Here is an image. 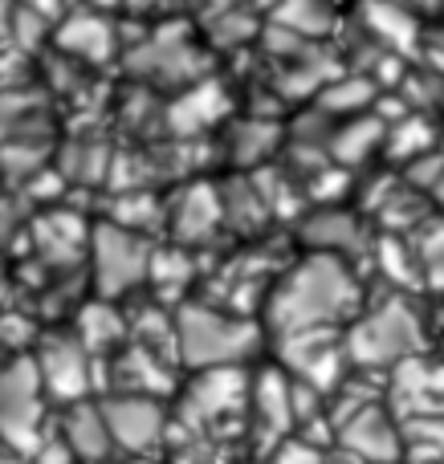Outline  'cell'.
Here are the masks:
<instances>
[{"label":"cell","instance_id":"7c38bea8","mask_svg":"<svg viewBox=\"0 0 444 464\" xmlns=\"http://www.w3.org/2000/svg\"><path fill=\"white\" fill-rule=\"evenodd\" d=\"M65 440H70L73 457L102 460L114 444L111 424H106V411L102 408H73L70 420H65Z\"/></svg>","mask_w":444,"mask_h":464},{"label":"cell","instance_id":"52a82bcc","mask_svg":"<svg viewBox=\"0 0 444 464\" xmlns=\"http://www.w3.org/2000/svg\"><path fill=\"white\" fill-rule=\"evenodd\" d=\"M102 411H106L114 444H122V449H130V452H147L163 436V411H159V403L147 400V395H135V392L119 395V400H111Z\"/></svg>","mask_w":444,"mask_h":464},{"label":"cell","instance_id":"603a6c76","mask_svg":"<svg viewBox=\"0 0 444 464\" xmlns=\"http://www.w3.org/2000/svg\"><path fill=\"white\" fill-rule=\"evenodd\" d=\"M274 139H277L274 127H261V122H249V127H241V135H236V160H241V163L261 160V155L274 147Z\"/></svg>","mask_w":444,"mask_h":464},{"label":"cell","instance_id":"ac0fdd59","mask_svg":"<svg viewBox=\"0 0 444 464\" xmlns=\"http://www.w3.org/2000/svg\"><path fill=\"white\" fill-rule=\"evenodd\" d=\"M135 70H143V73H151V78H168V82H176V78H192V53H188L184 45H151L147 53H139L135 62Z\"/></svg>","mask_w":444,"mask_h":464},{"label":"cell","instance_id":"e0dca14e","mask_svg":"<svg viewBox=\"0 0 444 464\" xmlns=\"http://www.w3.org/2000/svg\"><path fill=\"white\" fill-rule=\"evenodd\" d=\"M274 21L294 37H323L331 29V8L323 0H282L274 8Z\"/></svg>","mask_w":444,"mask_h":464},{"label":"cell","instance_id":"cb8c5ba5","mask_svg":"<svg viewBox=\"0 0 444 464\" xmlns=\"http://www.w3.org/2000/svg\"><path fill=\"white\" fill-rule=\"evenodd\" d=\"M102 160H106V155L98 151V147H90V151H78V147H70V155H65V179L94 184V179L102 176Z\"/></svg>","mask_w":444,"mask_h":464},{"label":"cell","instance_id":"277c9868","mask_svg":"<svg viewBox=\"0 0 444 464\" xmlns=\"http://www.w3.org/2000/svg\"><path fill=\"white\" fill-rule=\"evenodd\" d=\"M147 265H151V248L122 225H102L94 228V273H98V289L106 297L130 289L135 281L147 277Z\"/></svg>","mask_w":444,"mask_h":464},{"label":"cell","instance_id":"ba28073f","mask_svg":"<svg viewBox=\"0 0 444 464\" xmlns=\"http://www.w3.org/2000/svg\"><path fill=\"white\" fill-rule=\"evenodd\" d=\"M37 371H41V383L49 387V395L57 400H82L90 387V367H86V351L70 338H49L41 346V359H37Z\"/></svg>","mask_w":444,"mask_h":464},{"label":"cell","instance_id":"4fadbf2b","mask_svg":"<svg viewBox=\"0 0 444 464\" xmlns=\"http://www.w3.org/2000/svg\"><path fill=\"white\" fill-rule=\"evenodd\" d=\"M220 200L212 188H192L176 208V237L179 240H204L212 228L220 225Z\"/></svg>","mask_w":444,"mask_h":464},{"label":"cell","instance_id":"7402d4cb","mask_svg":"<svg viewBox=\"0 0 444 464\" xmlns=\"http://www.w3.org/2000/svg\"><path fill=\"white\" fill-rule=\"evenodd\" d=\"M375 139H380V122H372V119L351 122L347 130L334 135V155H339L343 163H359L375 147Z\"/></svg>","mask_w":444,"mask_h":464},{"label":"cell","instance_id":"2e32d148","mask_svg":"<svg viewBox=\"0 0 444 464\" xmlns=\"http://www.w3.org/2000/svg\"><path fill=\"white\" fill-rule=\"evenodd\" d=\"M257 416L269 432H285L294 424V387L277 371H265L257 383Z\"/></svg>","mask_w":444,"mask_h":464},{"label":"cell","instance_id":"4316f807","mask_svg":"<svg viewBox=\"0 0 444 464\" xmlns=\"http://www.w3.org/2000/svg\"><path fill=\"white\" fill-rule=\"evenodd\" d=\"M33 338V322L21 314H0V343L8 346H24Z\"/></svg>","mask_w":444,"mask_h":464},{"label":"cell","instance_id":"30bf717a","mask_svg":"<svg viewBox=\"0 0 444 464\" xmlns=\"http://www.w3.org/2000/svg\"><path fill=\"white\" fill-rule=\"evenodd\" d=\"M343 444H347L355 457H363L372 464H388V460L400 457L396 432H391V424L375 408L359 411V416H351L347 424H343Z\"/></svg>","mask_w":444,"mask_h":464},{"label":"cell","instance_id":"4dcf8cb0","mask_svg":"<svg viewBox=\"0 0 444 464\" xmlns=\"http://www.w3.org/2000/svg\"><path fill=\"white\" fill-rule=\"evenodd\" d=\"M339 464H372V460H363V457H355V452H351V460H339Z\"/></svg>","mask_w":444,"mask_h":464},{"label":"cell","instance_id":"d4e9b609","mask_svg":"<svg viewBox=\"0 0 444 464\" xmlns=\"http://www.w3.org/2000/svg\"><path fill=\"white\" fill-rule=\"evenodd\" d=\"M155 200L151 196H127L119 200V212H114V225L122 228H143V225H155Z\"/></svg>","mask_w":444,"mask_h":464},{"label":"cell","instance_id":"3957f363","mask_svg":"<svg viewBox=\"0 0 444 464\" xmlns=\"http://www.w3.org/2000/svg\"><path fill=\"white\" fill-rule=\"evenodd\" d=\"M41 371L37 362L16 359L0 371V436L16 452H33L41 444Z\"/></svg>","mask_w":444,"mask_h":464},{"label":"cell","instance_id":"836d02e7","mask_svg":"<svg viewBox=\"0 0 444 464\" xmlns=\"http://www.w3.org/2000/svg\"><path fill=\"white\" fill-rule=\"evenodd\" d=\"M0 305H5V281H0Z\"/></svg>","mask_w":444,"mask_h":464},{"label":"cell","instance_id":"83f0119b","mask_svg":"<svg viewBox=\"0 0 444 464\" xmlns=\"http://www.w3.org/2000/svg\"><path fill=\"white\" fill-rule=\"evenodd\" d=\"M70 457H73L70 440H41L33 449V464H70Z\"/></svg>","mask_w":444,"mask_h":464},{"label":"cell","instance_id":"f1b7e54d","mask_svg":"<svg viewBox=\"0 0 444 464\" xmlns=\"http://www.w3.org/2000/svg\"><path fill=\"white\" fill-rule=\"evenodd\" d=\"M274 464H323V457H318V452L310 449V444L290 440V444H282V449H277Z\"/></svg>","mask_w":444,"mask_h":464},{"label":"cell","instance_id":"5b68a950","mask_svg":"<svg viewBox=\"0 0 444 464\" xmlns=\"http://www.w3.org/2000/svg\"><path fill=\"white\" fill-rule=\"evenodd\" d=\"M420 338L416 318L404 305H383L372 318H363L351 330V359L359 362H391L400 354H408V346Z\"/></svg>","mask_w":444,"mask_h":464},{"label":"cell","instance_id":"d6a6232c","mask_svg":"<svg viewBox=\"0 0 444 464\" xmlns=\"http://www.w3.org/2000/svg\"><path fill=\"white\" fill-rule=\"evenodd\" d=\"M0 29H5V5H0Z\"/></svg>","mask_w":444,"mask_h":464},{"label":"cell","instance_id":"e575fe53","mask_svg":"<svg viewBox=\"0 0 444 464\" xmlns=\"http://www.w3.org/2000/svg\"><path fill=\"white\" fill-rule=\"evenodd\" d=\"M0 464H16V460H8V457H0Z\"/></svg>","mask_w":444,"mask_h":464},{"label":"cell","instance_id":"484cf974","mask_svg":"<svg viewBox=\"0 0 444 464\" xmlns=\"http://www.w3.org/2000/svg\"><path fill=\"white\" fill-rule=\"evenodd\" d=\"M367 98H372V86L367 82H347V86H331L323 94V106L326 111H351V106H363Z\"/></svg>","mask_w":444,"mask_h":464},{"label":"cell","instance_id":"5bb4252c","mask_svg":"<svg viewBox=\"0 0 444 464\" xmlns=\"http://www.w3.org/2000/svg\"><path fill=\"white\" fill-rule=\"evenodd\" d=\"M62 49H70V53L78 57H90V62H102L106 53H111V24L102 21V16H73V21L62 24Z\"/></svg>","mask_w":444,"mask_h":464},{"label":"cell","instance_id":"44dd1931","mask_svg":"<svg viewBox=\"0 0 444 464\" xmlns=\"http://www.w3.org/2000/svg\"><path fill=\"white\" fill-rule=\"evenodd\" d=\"M78 330H82V343L86 346H111V343H119V334H122V318L111 305H86Z\"/></svg>","mask_w":444,"mask_h":464},{"label":"cell","instance_id":"1f68e13d","mask_svg":"<svg viewBox=\"0 0 444 464\" xmlns=\"http://www.w3.org/2000/svg\"><path fill=\"white\" fill-rule=\"evenodd\" d=\"M130 5H139V8H147V5H155V0H130Z\"/></svg>","mask_w":444,"mask_h":464},{"label":"cell","instance_id":"7a4b0ae2","mask_svg":"<svg viewBox=\"0 0 444 464\" xmlns=\"http://www.w3.org/2000/svg\"><path fill=\"white\" fill-rule=\"evenodd\" d=\"M257 330L241 318H225V314L188 305L176 322V346L184 354L188 367H225L253 351Z\"/></svg>","mask_w":444,"mask_h":464},{"label":"cell","instance_id":"8fae6325","mask_svg":"<svg viewBox=\"0 0 444 464\" xmlns=\"http://www.w3.org/2000/svg\"><path fill=\"white\" fill-rule=\"evenodd\" d=\"M225 111H228L225 90H220L217 82H200V86L188 90V94L168 111V127L176 130V135H196V130L212 127Z\"/></svg>","mask_w":444,"mask_h":464},{"label":"cell","instance_id":"d590c367","mask_svg":"<svg viewBox=\"0 0 444 464\" xmlns=\"http://www.w3.org/2000/svg\"><path fill=\"white\" fill-rule=\"evenodd\" d=\"M127 464H147V460H127Z\"/></svg>","mask_w":444,"mask_h":464},{"label":"cell","instance_id":"f546056e","mask_svg":"<svg viewBox=\"0 0 444 464\" xmlns=\"http://www.w3.org/2000/svg\"><path fill=\"white\" fill-rule=\"evenodd\" d=\"M65 188V179H57V176H37V184H29V196H57Z\"/></svg>","mask_w":444,"mask_h":464},{"label":"cell","instance_id":"9c48e42d","mask_svg":"<svg viewBox=\"0 0 444 464\" xmlns=\"http://www.w3.org/2000/svg\"><path fill=\"white\" fill-rule=\"evenodd\" d=\"M282 354H285V362H290L298 375H306L310 387H331L334 375H339V351H334L326 326L294 330V334H285Z\"/></svg>","mask_w":444,"mask_h":464},{"label":"cell","instance_id":"8992f818","mask_svg":"<svg viewBox=\"0 0 444 464\" xmlns=\"http://www.w3.org/2000/svg\"><path fill=\"white\" fill-rule=\"evenodd\" d=\"M245 403V375L236 367H204V375L188 387L184 395V420L192 428H204L212 420L228 416Z\"/></svg>","mask_w":444,"mask_h":464},{"label":"cell","instance_id":"9a60e30c","mask_svg":"<svg viewBox=\"0 0 444 464\" xmlns=\"http://www.w3.org/2000/svg\"><path fill=\"white\" fill-rule=\"evenodd\" d=\"M37 240L49 261H70L78 253V245L86 240V225L73 212H53V217L37 220Z\"/></svg>","mask_w":444,"mask_h":464},{"label":"cell","instance_id":"ffe728a7","mask_svg":"<svg viewBox=\"0 0 444 464\" xmlns=\"http://www.w3.org/2000/svg\"><path fill=\"white\" fill-rule=\"evenodd\" d=\"M306 240L326 245V248H343V245L351 248L359 240V228H355V220L343 217V212H318V217L306 225Z\"/></svg>","mask_w":444,"mask_h":464},{"label":"cell","instance_id":"d6986e66","mask_svg":"<svg viewBox=\"0 0 444 464\" xmlns=\"http://www.w3.org/2000/svg\"><path fill=\"white\" fill-rule=\"evenodd\" d=\"M122 383H130V387H143V392H168L171 387V379H168V371L155 362V354L151 351H143V346H135V351L122 359Z\"/></svg>","mask_w":444,"mask_h":464},{"label":"cell","instance_id":"6da1fadb","mask_svg":"<svg viewBox=\"0 0 444 464\" xmlns=\"http://www.w3.org/2000/svg\"><path fill=\"white\" fill-rule=\"evenodd\" d=\"M351 305H355V281L343 269V261L310 256L306 265H298L282 281V289L269 302V318H274V326L282 334H294V330L331 326Z\"/></svg>","mask_w":444,"mask_h":464}]
</instances>
